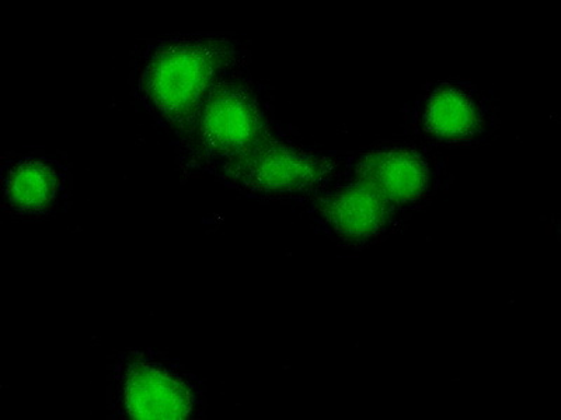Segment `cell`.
I'll list each match as a JSON object with an SVG mask.
<instances>
[{
	"instance_id": "obj_1",
	"label": "cell",
	"mask_w": 561,
	"mask_h": 420,
	"mask_svg": "<svg viewBox=\"0 0 561 420\" xmlns=\"http://www.w3.org/2000/svg\"><path fill=\"white\" fill-rule=\"evenodd\" d=\"M244 51L219 35H183L150 45L140 62L138 92L149 109L178 127L194 122L205 100L237 74Z\"/></svg>"
},
{
	"instance_id": "obj_2",
	"label": "cell",
	"mask_w": 561,
	"mask_h": 420,
	"mask_svg": "<svg viewBox=\"0 0 561 420\" xmlns=\"http://www.w3.org/2000/svg\"><path fill=\"white\" fill-rule=\"evenodd\" d=\"M232 187L255 197H313L342 177L343 158L268 139L220 164Z\"/></svg>"
},
{
	"instance_id": "obj_3",
	"label": "cell",
	"mask_w": 561,
	"mask_h": 420,
	"mask_svg": "<svg viewBox=\"0 0 561 420\" xmlns=\"http://www.w3.org/2000/svg\"><path fill=\"white\" fill-rule=\"evenodd\" d=\"M195 121H198V137L205 152L222 163L270 139L262 98L252 84L238 79L237 74L213 90Z\"/></svg>"
},
{
	"instance_id": "obj_4",
	"label": "cell",
	"mask_w": 561,
	"mask_h": 420,
	"mask_svg": "<svg viewBox=\"0 0 561 420\" xmlns=\"http://www.w3.org/2000/svg\"><path fill=\"white\" fill-rule=\"evenodd\" d=\"M421 137L440 147L482 142L494 127V108L483 90L466 82H439L424 90L410 112Z\"/></svg>"
},
{
	"instance_id": "obj_5",
	"label": "cell",
	"mask_w": 561,
	"mask_h": 420,
	"mask_svg": "<svg viewBox=\"0 0 561 420\" xmlns=\"http://www.w3.org/2000/svg\"><path fill=\"white\" fill-rule=\"evenodd\" d=\"M342 177L368 185L404 212L433 197L439 170L423 150L388 144L344 158Z\"/></svg>"
},
{
	"instance_id": "obj_6",
	"label": "cell",
	"mask_w": 561,
	"mask_h": 420,
	"mask_svg": "<svg viewBox=\"0 0 561 420\" xmlns=\"http://www.w3.org/2000/svg\"><path fill=\"white\" fill-rule=\"evenodd\" d=\"M310 199L309 212L318 226L348 247H363L388 236L402 213L368 185L345 177Z\"/></svg>"
},
{
	"instance_id": "obj_7",
	"label": "cell",
	"mask_w": 561,
	"mask_h": 420,
	"mask_svg": "<svg viewBox=\"0 0 561 420\" xmlns=\"http://www.w3.org/2000/svg\"><path fill=\"white\" fill-rule=\"evenodd\" d=\"M124 402L134 419L184 420L193 411L187 385L167 369L145 362L125 373Z\"/></svg>"
},
{
	"instance_id": "obj_8",
	"label": "cell",
	"mask_w": 561,
	"mask_h": 420,
	"mask_svg": "<svg viewBox=\"0 0 561 420\" xmlns=\"http://www.w3.org/2000/svg\"><path fill=\"white\" fill-rule=\"evenodd\" d=\"M61 188V174L47 160H19L4 174V201L19 214L48 212L57 202Z\"/></svg>"
}]
</instances>
